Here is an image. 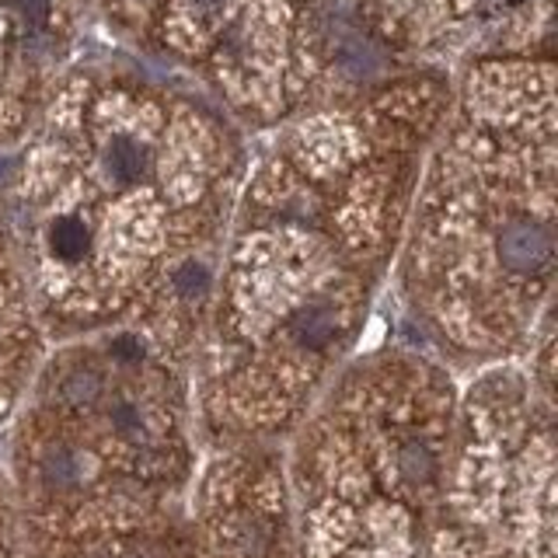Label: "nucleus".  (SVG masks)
<instances>
[{
	"label": "nucleus",
	"mask_w": 558,
	"mask_h": 558,
	"mask_svg": "<svg viewBox=\"0 0 558 558\" xmlns=\"http://www.w3.org/2000/svg\"><path fill=\"white\" fill-rule=\"evenodd\" d=\"M4 429L22 555L119 548L171 527L206 447L189 371L130 331L52 342Z\"/></svg>",
	"instance_id": "1"
},
{
	"label": "nucleus",
	"mask_w": 558,
	"mask_h": 558,
	"mask_svg": "<svg viewBox=\"0 0 558 558\" xmlns=\"http://www.w3.org/2000/svg\"><path fill=\"white\" fill-rule=\"evenodd\" d=\"M458 405V371L418 342L349 360L279 447L293 558H426Z\"/></svg>",
	"instance_id": "2"
},
{
	"label": "nucleus",
	"mask_w": 558,
	"mask_h": 558,
	"mask_svg": "<svg viewBox=\"0 0 558 558\" xmlns=\"http://www.w3.org/2000/svg\"><path fill=\"white\" fill-rule=\"evenodd\" d=\"M447 523L488 558H555L551 342L461 388Z\"/></svg>",
	"instance_id": "3"
},
{
	"label": "nucleus",
	"mask_w": 558,
	"mask_h": 558,
	"mask_svg": "<svg viewBox=\"0 0 558 558\" xmlns=\"http://www.w3.org/2000/svg\"><path fill=\"white\" fill-rule=\"evenodd\" d=\"M182 558H293L279 447L209 450L185 502Z\"/></svg>",
	"instance_id": "4"
},
{
	"label": "nucleus",
	"mask_w": 558,
	"mask_h": 558,
	"mask_svg": "<svg viewBox=\"0 0 558 558\" xmlns=\"http://www.w3.org/2000/svg\"><path fill=\"white\" fill-rule=\"evenodd\" d=\"M49 345L52 342L28 293L25 269L0 248V429L22 405Z\"/></svg>",
	"instance_id": "5"
},
{
	"label": "nucleus",
	"mask_w": 558,
	"mask_h": 558,
	"mask_svg": "<svg viewBox=\"0 0 558 558\" xmlns=\"http://www.w3.org/2000/svg\"><path fill=\"white\" fill-rule=\"evenodd\" d=\"M0 558H22V545H17V517H14V499H11L4 461H0Z\"/></svg>",
	"instance_id": "6"
}]
</instances>
